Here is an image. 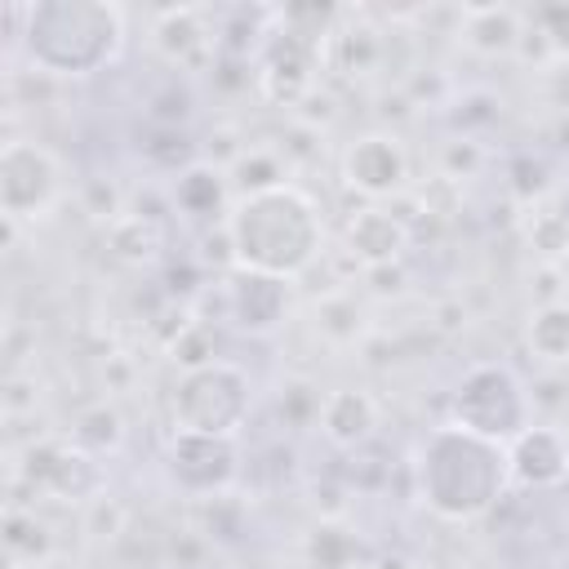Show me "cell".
<instances>
[{
	"label": "cell",
	"mask_w": 569,
	"mask_h": 569,
	"mask_svg": "<svg viewBox=\"0 0 569 569\" xmlns=\"http://www.w3.org/2000/svg\"><path fill=\"white\" fill-rule=\"evenodd\" d=\"M405 244H409V227H405L396 213H387V209H360V213L347 222V249H351L369 271L396 262V258L405 253Z\"/></svg>",
	"instance_id": "obj_12"
},
{
	"label": "cell",
	"mask_w": 569,
	"mask_h": 569,
	"mask_svg": "<svg viewBox=\"0 0 569 569\" xmlns=\"http://www.w3.org/2000/svg\"><path fill=\"white\" fill-rule=\"evenodd\" d=\"M289 311V289L276 276H258V271H236L227 284V316L244 329V333H271Z\"/></svg>",
	"instance_id": "obj_10"
},
{
	"label": "cell",
	"mask_w": 569,
	"mask_h": 569,
	"mask_svg": "<svg viewBox=\"0 0 569 569\" xmlns=\"http://www.w3.org/2000/svg\"><path fill=\"white\" fill-rule=\"evenodd\" d=\"M173 200H178L182 213H196V218L218 213V209H222V173H218L213 164H191V169L178 178Z\"/></svg>",
	"instance_id": "obj_18"
},
{
	"label": "cell",
	"mask_w": 569,
	"mask_h": 569,
	"mask_svg": "<svg viewBox=\"0 0 569 569\" xmlns=\"http://www.w3.org/2000/svg\"><path fill=\"white\" fill-rule=\"evenodd\" d=\"M120 440H124V422H120V413L111 405H89V409L76 413V427H71V445L76 449L98 458V453L120 449Z\"/></svg>",
	"instance_id": "obj_16"
},
{
	"label": "cell",
	"mask_w": 569,
	"mask_h": 569,
	"mask_svg": "<svg viewBox=\"0 0 569 569\" xmlns=\"http://www.w3.org/2000/svg\"><path fill=\"white\" fill-rule=\"evenodd\" d=\"M18 40L44 76H93L124 49V13L107 0H40L22 9Z\"/></svg>",
	"instance_id": "obj_3"
},
{
	"label": "cell",
	"mask_w": 569,
	"mask_h": 569,
	"mask_svg": "<svg viewBox=\"0 0 569 569\" xmlns=\"http://www.w3.org/2000/svg\"><path fill=\"white\" fill-rule=\"evenodd\" d=\"M507 462H511V480L525 489H551L569 476V440L556 427H525L511 445H507Z\"/></svg>",
	"instance_id": "obj_9"
},
{
	"label": "cell",
	"mask_w": 569,
	"mask_h": 569,
	"mask_svg": "<svg viewBox=\"0 0 569 569\" xmlns=\"http://www.w3.org/2000/svg\"><path fill=\"white\" fill-rule=\"evenodd\" d=\"M240 471V453L231 436H200V431H173L169 449H164V476L191 493V498H209L222 493Z\"/></svg>",
	"instance_id": "obj_7"
},
{
	"label": "cell",
	"mask_w": 569,
	"mask_h": 569,
	"mask_svg": "<svg viewBox=\"0 0 569 569\" xmlns=\"http://www.w3.org/2000/svg\"><path fill=\"white\" fill-rule=\"evenodd\" d=\"M67 196V164L31 138H13L0 151V209L9 222L49 218Z\"/></svg>",
	"instance_id": "obj_6"
},
{
	"label": "cell",
	"mask_w": 569,
	"mask_h": 569,
	"mask_svg": "<svg viewBox=\"0 0 569 569\" xmlns=\"http://www.w3.org/2000/svg\"><path fill=\"white\" fill-rule=\"evenodd\" d=\"M311 569H356V538L342 525H316L307 538Z\"/></svg>",
	"instance_id": "obj_19"
},
{
	"label": "cell",
	"mask_w": 569,
	"mask_h": 569,
	"mask_svg": "<svg viewBox=\"0 0 569 569\" xmlns=\"http://www.w3.org/2000/svg\"><path fill=\"white\" fill-rule=\"evenodd\" d=\"M156 44L169 62H196V58H204L209 36H204V27L191 9H169L156 22Z\"/></svg>",
	"instance_id": "obj_14"
},
{
	"label": "cell",
	"mask_w": 569,
	"mask_h": 569,
	"mask_svg": "<svg viewBox=\"0 0 569 569\" xmlns=\"http://www.w3.org/2000/svg\"><path fill=\"white\" fill-rule=\"evenodd\" d=\"M316 422H320V431H325L329 445L356 449V445H365V440L373 436V427H378V405H373L369 391L338 387V391H329V396L320 400Z\"/></svg>",
	"instance_id": "obj_11"
},
{
	"label": "cell",
	"mask_w": 569,
	"mask_h": 569,
	"mask_svg": "<svg viewBox=\"0 0 569 569\" xmlns=\"http://www.w3.org/2000/svg\"><path fill=\"white\" fill-rule=\"evenodd\" d=\"M538 27H542V36H547V44L556 53H569V4L538 9Z\"/></svg>",
	"instance_id": "obj_20"
},
{
	"label": "cell",
	"mask_w": 569,
	"mask_h": 569,
	"mask_svg": "<svg viewBox=\"0 0 569 569\" xmlns=\"http://www.w3.org/2000/svg\"><path fill=\"white\" fill-rule=\"evenodd\" d=\"M449 422L467 427L485 440L511 445L529 427V396L507 365L485 360L458 378V387L449 396Z\"/></svg>",
	"instance_id": "obj_5"
},
{
	"label": "cell",
	"mask_w": 569,
	"mask_h": 569,
	"mask_svg": "<svg viewBox=\"0 0 569 569\" xmlns=\"http://www.w3.org/2000/svg\"><path fill=\"white\" fill-rule=\"evenodd\" d=\"M227 244L236 271L293 280L320 258L325 222L311 196L284 182L236 200V209L227 213Z\"/></svg>",
	"instance_id": "obj_1"
},
{
	"label": "cell",
	"mask_w": 569,
	"mask_h": 569,
	"mask_svg": "<svg viewBox=\"0 0 569 569\" xmlns=\"http://www.w3.org/2000/svg\"><path fill=\"white\" fill-rule=\"evenodd\" d=\"M467 44L480 53H511L520 44V18L511 9H467Z\"/></svg>",
	"instance_id": "obj_15"
},
{
	"label": "cell",
	"mask_w": 569,
	"mask_h": 569,
	"mask_svg": "<svg viewBox=\"0 0 569 569\" xmlns=\"http://www.w3.org/2000/svg\"><path fill=\"white\" fill-rule=\"evenodd\" d=\"M525 342L547 365H569V302H542L529 316Z\"/></svg>",
	"instance_id": "obj_13"
},
{
	"label": "cell",
	"mask_w": 569,
	"mask_h": 569,
	"mask_svg": "<svg viewBox=\"0 0 569 569\" xmlns=\"http://www.w3.org/2000/svg\"><path fill=\"white\" fill-rule=\"evenodd\" d=\"M511 480L507 445L485 440L467 427H436L418 445V493L440 520L485 516Z\"/></svg>",
	"instance_id": "obj_2"
},
{
	"label": "cell",
	"mask_w": 569,
	"mask_h": 569,
	"mask_svg": "<svg viewBox=\"0 0 569 569\" xmlns=\"http://www.w3.org/2000/svg\"><path fill=\"white\" fill-rule=\"evenodd\" d=\"M342 182L369 200L396 196L409 182V156L391 133H360L342 151Z\"/></svg>",
	"instance_id": "obj_8"
},
{
	"label": "cell",
	"mask_w": 569,
	"mask_h": 569,
	"mask_svg": "<svg viewBox=\"0 0 569 569\" xmlns=\"http://www.w3.org/2000/svg\"><path fill=\"white\" fill-rule=\"evenodd\" d=\"M253 413V382L231 360H209L196 369H182L173 387V431H200V436H240V427Z\"/></svg>",
	"instance_id": "obj_4"
},
{
	"label": "cell",
	"mask_w": 569,
	"mask_h": 569,
	"mask_svg": "<svg viewBox=\"0 0 569 569\" xmlns=\"http://www.w3.org/2000/svg\"><path fill=\"white\" fill-rule=\"evenodd\" d=\"M365 329V316H360V302L351 293H329L316 302V333L333 347H347L356 342Z\"/></svg>",
	"instance_id": "obj_17"
}]
</instances>
